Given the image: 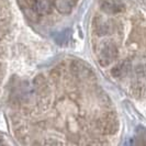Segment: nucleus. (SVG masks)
<instances>
[{"label": "nucleus", "instance_id": "f257e3e1", "mask_svg": "<svg viewBox=\"0 0 146 146\" xmlns=\"http://www.w3.org/2000/svg\"><path fill=\"white\" fill-rule=\"evenodd\" d=\"M117 56V48L115 44L108 42L104 43L99 52V63L101 66L110 65Z\"/></svg>", "mask_w": 146, "mask_h": 146}, {"label": "nucleus", "instance_id": "f03ea898", "mask_svg": "<svg viewBox=\"0 0 146 146\" xmlns=\"http://www.w3.org/2000/svg\"><path fill=\"white\" fill-rule=\"evenodd\" d=\"M100 8L104 13L110 15H117L123 12L125 9V6L122 2L114 1V0H102L100 3Z\"/></svg>", "mask_w": 146, "mask_h": 146}, {"label": "nucleus", "instance_id": "7ed1b4c3", "mask_svg": "<svg viewBox=\"0 0 146 146\" xmlns=\"http://www.w3.org/2000/svg\"><path fill=\"white\" fill-rule=\"evenodd\" d=\"M131 68L132 65L129 60H122L113 66V68H111V75L114 78H123L130 73Z\"/></svg>", "mask_w": 146, "mask_h": 146}, {"label": "nucleus", "instance_id": "20e7f679", "mask_svg": "<svg viewBox=\"0 0 146 146\" xmlns=\"http://www.w3.org/2000/svg\"><path fill=\"white\" fill-rule=\"evenodd\" d=\"M94 29L98 35H106L111 32L112 25L109 21H106L101 18H96L94 22Z\"/></svg>", "mask_w": 146, "mask_h": 146}, {"label": "nucleus", "instance_id": "39448f33", "mask_svg": "<svg viewBox=\"0 0 146 146\" xmlns=\"http://www.w3.org/2000/svg\"><path fill=\"white\" fill-rule=\"evenodd\" d=\"M119 127V123L115 117H108L101 120V130L107 134H112L115 133Z\"/></svg>", "mask_w": 146, "mask_h": 146}, {"label": "nucleus", "instance_id": "423d86ee", "mask_svg": "<svg viewBox=\"0 0 146 146\" xmlns=\"http://www.w3.org/2000/svg\"><path fill=\"white\" fill-rule=\"evenodd\" d=\"M55 8L62 15H68L73 10L72 0H55Z\"/></svg>", "mask_w": 146, "mask_h": 146}, {"label": "nucleus", "instance_id": "0eeeda50", "mask_svg": "<svg viewBox=\"0 0 146 146\" xmlns=\"http://www.w3.org/2000/svg\"><path fill=\"white\" fill-rule=\"evenodd\" d=\"M51 3L48 0H35L32 9L38 13H47L51 11Z\"/></svg>", "mask_w": 146, "mask_h": 146}, {"label": "nucleus", "instance_id": "6e6552de", "mask_svg": "<svg viewBox=\"0 0 146 146\" xmlns=\"http://www.w3.org/2000/svg\"><path fill=\"white\" fill-rule=\"evenodd\" d=\"M72 68L74 69V72L76 73V75L78 77H88V75L91 74V70L88 67H85V65H82L79 62L74 63Z\"/></svg>", "mask_w": 146, "mask_h": 146}, {"label": "nucleus", "instance_id": "1a4fd4ad", "mask_svg": "<svg viewBox=\"0 0 146 146\" xmlns=\"http://www.w3.org/2000/svg\"><path fill=\"white\" fill-rule=\"evenodd\" d=\"M69 37H70V31L69 30H64L62 32H58L54 38H55L57 44L64 45V44H66L69 41Z\"/></svg>", "mask_w": 146, "mask_h": 146}, {"label": "nucleus", "instance_id": "9d476101", "mask_svg": "<svg viewBox=\"0 0 146 146\" xmlns=\"http://www.w3.org/2000/svg\"><path fill=\"white\" fill-rule=\"evenodd\" d=\"M134 70L139 77H146V64H139L135 67Z\"/></svg>", "mask_w": 146, "mask_h": 146}]
</instances>
